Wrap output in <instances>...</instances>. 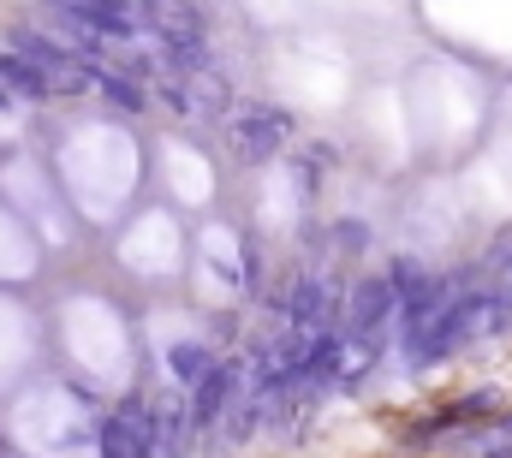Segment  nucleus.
I'll list each match as a JSON object with an SVG mask.
<instances>
[{"label": "nucleus", "mask_w": 512, "mask_h": 458, "mask_svg": "<svg viewBox=\"0 0 512 458\" xmlns=\"http://www.w3.org/2000/svg\"><path fill=\"white\" fill-rule=\"evenodd\" d=\"M292 322H298V334H322L328 328V286L310 274V280H298V292H292V310H286Z\"/></svg>", "instance_id": "7ed1b4c3"}, {"label": "nucleus", "mask_w": 512, "mask_h": 458, "mask_svg": "<svg viewBox=\"0 0 512 458\" xmlns=\"http://www.w3.org/2000/svg\"><path fill=\"white\" fill-rule=\"evenodd\" d=\"M489 405H501V399H495V393H471L459 411H465V417H477V411H489Z\"/></svg>", "instance_id": "9b49d317"}, {"label": "nucleus", "mask_w": 512, "mask_h": 458, "mask_svg": "<svg viewBox=\"0 0 512 458\" xmlns=\"http://www.w3.org/2000/svg\"><path fill=\"white\" fill-rule=\"evenodd\" d=\"M227 387H233V369H227V363H209V375H203L197 393H191V417H197V423H215V417L227 411Z\"/></svg>", "instance_id": "39448f33"}, {"label": "nucleus", "mask_w": 512, "mask_h": 458, "mask_svg": "<svg viewBox=\"0 0 512 458\" xmlns=\"http://www.w3.org/2000/svg\"><path fill=\"white\" fill-rule=\"evenodd\" d=\"M78 18H84V30H90V36H114V42L137 36V30H131L137 18H131L126 6H78Z\"/></svg>", "instance_id": "423d86ee"}, {"label": "nucleus", "mask_w": 512, "mask_h": 458, "mask_svg": "<svg viewBox=\"0 0 512 458\" xmlns=\"http://www.w3.org/2000/svg\"><path fill=\"white\" fill-rule=\"evenodd\" d=\"M0 102H6V90H0Z\"/></svg>", "instance_id": "f8f14e48"}, {"label": "nucleus", "mask_w": 512, "mask_h": 458, "mask_svg": "<svg viewBox=\"0 0 512 458\" xmlns=\"http://www.w3.org/2000/svg\"><path fill=\"white\" fill-rule=\"evenodd\" d=\"M102 458H149V411L126 405L102 423Z\"/></svg>", "instance_id": "f257e3e1"}, {"label": "nucleus", "mask_w": 512, "mask_h": 458, "mask_svg": "<svg viewBox=\"0 0 512 458\" xmlns=\"http://www.w3.org/2000/svg\"><path fill=\"white\" fill-rule=\"evenodd\" d=\"M387 310H393L387 280H364V286L352 292V334H358V340H370V334H376V322H382Z\"/></svg>", "instance_id": "20e7f679"}, {"label": "nucleus", "mask_w": 512, "mask_h": 458, "mask_svg": "<svg viewBox=\"0 0 512 458\" xmlns=\"http://www.w3.org/2000/svg\"><path fill=\"white\" fill-rule=\"evenodd\" d=\"M286 131H292V119L280 114V108H251V114H239V125H233V137H239L245 155H274Z\"/></svg>", "instance_id": "f03ea898"}, {"label": "nucleus", "mask_w": 512, "mask_h": 458, "mask_svg": "<svg viewBox=\"0 0 512 458\" xmlns=\"http://www.w3.org/2000/svg\"><path fill=\"white\" fill-rule=\"evenodd\" d=\"M185 108H227V78H215V72H197V78H191V96H185Z\"/></svg>", "instance_id": "0eeeda50"}, {"label": "nucleus", "mask_w": 512, "mask_h": 458, "mask_svg": "<svg viewBox=\"0 0 512 458\" xmlns=\"http://www.w3.org/2000/svg\"><path fill=\"white\" fill-rule=\"evenodd\" d=\"M173 369H179L185 381H203V375H209V351H203V345H179V351H173Z\"/></svg>", "instance_id": "1a4fd4ad"}, {"label": "nucleus", "mask_w": 512, "mask_h": 458, "mask_svg": "<svg viewBox=\"0 0 512 458\" xmlns=\"http://www.w3.org/2000/svg\"><path fill=\"white\" fill-rule=\"evenodd\" d=\"M96 78H102V90H108V96H114V102H120V108H143V96H137V90H131L126 78H120V72H96Z\"/></svg>", "instance_id": "9d476101"}, {"label": "nucleus", "mask_w": 512, "mask_h": 458, "mask_svg": "<svg viewBox=\"0 0 512 458\" xmlns=\"http://www.w3.org/2000/svg\"><path fill=\"white\" fill-rule=\"evenodd\" d=\"M0 84H6V90H24V96L48 90V84H42V72H30V66L18 60V54H0Z\"/></svg>", "instance_id": "6e6552de"}]
</instances>
